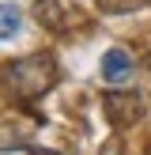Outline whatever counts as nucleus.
I'll return each instance as SVG.
<instances>
[{"label":"nucleus","mask_w":151,"mask_h":155,"mask_svg":"<svg viewBox=\"0 0 151 155\" xmlns=\"http://www.w3.org/2000/svg\"><path fill=\"white\" fill-rule=\"evenodd\" d=\"M57 83V61L49 53H30L0 68V91L15 102H34Z\"/></svg>","instance_id":"nucleus-1"},{"label":"nucleus","mask_w":151,"mask_h":155,"mask_svg":"<svg viewBox=\"0 0 151 155\" xmlns=\"http://www.w3.org/2000/svg\"><path fill=\"white\" fill-rule=\"evenodd\" d=\"M102 110L110 117L113 129H128L143 117V98L132 95V91H106L102 95Z\"/></svg>","instance_id":"nucleus-2"},{"label":"nucleus","mask_w":151,"mask_h":155,"mask_svg":"<svg viewBox=\"0 0 151 155\" xmlns=\"http://www.w3.org/2000/svg\"><path fill=\"white\" fill-rule=\"evenodd\" d=\"M128 72H132V57H128L125 49H110V53L102 57V76H106L110 83H121Z\"/></svg>","instance_id":"nucleus-3"},{"label":"nucleus","mask_w":151,"mask_h":155,"mask_svg":"<svg viewBox=\"0 0 151 155\" xmlns=\"http://www.w3.org/2000/svg\"><path fill=\"white\" fill-rule=\"evenodd\" d=\"M34 15H38L49 30H57V34L68 27V15H64V8H60L57 0H34Z\"/></svg>","instance_id":"nucleus-4"},{"label":"nucleus","mask_w":151,"mask_h":155,"mask_svg":"<svg viewBox=\"0 0 151 155\" xmlns=\"http://www.w3.org/2000/svg\"><path fill=\"white\" fill-rule=\"evenodd\" d=\"M19 8H11V4H0V42H8V38H15L19 34Z\"/></svg>","instance_id":"nucleus-5"},{"label":"nucleus","mask_w":151,"mask_h":155,"mask_svg":"<svg viewBox=\"0 0 151 155\" xmlns=\"http://www.w3.org/2000/svg\"><path fill=\"white\" fill-rule=\"evenodd\" d=\"M106 15H121V12H140L147 0H95Z\"/></svg>","instance_id":"nucleus-6"},{"label":"nucleus","mask_w":151,"mask_h":155,"mask_svg":"<svg viewBox=\"0 0 151 155\" xmlns=\"http://www.w3.org/2000/svg\"><path fill=\"white\" fill-rule=\"evenodd\" d=\"M102 155H121V140H106V148H102Z\"/></svg>","instance_id":"nucleus-7"},{"label":"nucleus","mask_w":151,"mask_h":155,"mask_svg":"<svg viewBox=\"0 0 151 155\" xmlns=\"http://www.w3.org/2000/svg\"><path fill=\"white\" fill-rule=\"evenodd\" d=\"M27 155H60V151H45V148H27Z\"/></svg>","instance_id":"nucleus-8"},{"label":"nucleus","mask_w":151,"mask_h":155,"mask_svg":"<svg viewBox=\"0 0 151 155\" xmlns=\"http://www.w3.org/2000/svg\"><path fill=\"white\" fill-rule=\"evenodd\" d=\"M143 64H147V68H151V53H147V61H143Z\"/></svg>","instance_id":"nucleus-9"}]
</instances>
